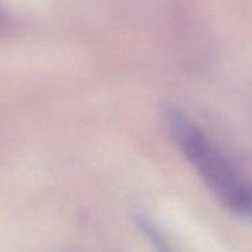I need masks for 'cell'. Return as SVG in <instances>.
<instances>
[{"mask_svg": "<svg viewBox=\"0 0 252 252\" xmlns=\"http://www.w3.org/2000/svg\"><path fill=\"white\" fill-rule=\"evenodd\" d=\"M167 123L180 149L193 165L212 193L229 209L252 212V186L217 149L203 132L177 108H169Z\"/></svg>", "mask_w": 252, "mask_h": 252, "instance_id": "cell-1", "label": "cell"}, {"mask_svg": "<svg viewBox=\"0 0 252 252\" xmlns=\"http://www.w3.org/2000/svg\"><path fill=\"white\" fill-rule=\"evenodd\" d=\"M137 223L139 228L142 229L143 233L149 238L150 243L154 246L157 252H172L171 248H170L167 241L164 239V236L161 235V233L158 230L157 226L149 219L145 218V217H138Z\"/></svg>", "mask_w": 252, "mask_h": 252, "instance_id": "cell-2", "label": "cell"}, {"mask_svg": "<svg viewBox=\"0 0 252 252\" xmlns=\"http://www.w3.org/2000/svg\"><path fill=\"white\" fill-rule=\"evenodd\" d=\"M5 25V17L4 15L1 14V11H0V27H2Z\"/></svg>", "mask_w": 252, "mask_h": 252, "instance_id": "cell-3", "label": "cell"}]
</instances>
